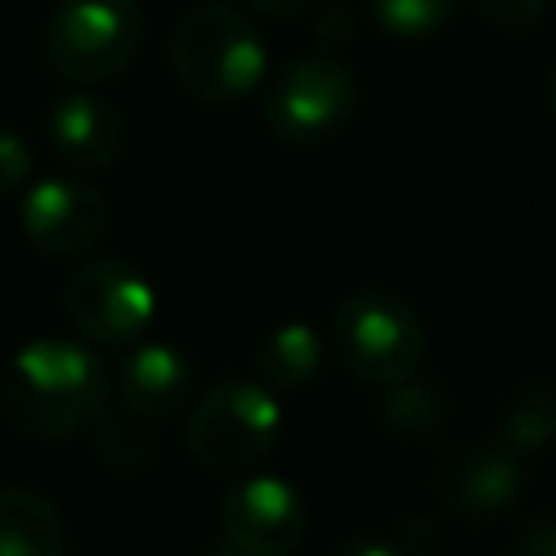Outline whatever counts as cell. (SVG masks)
Masks as SVG:
<instances>
[{
	"label": "cell",
	"instance_id": "cell-1",
	"mask_svg": "<svg viewBox=\"0 0 556 556\" xmlns=\"http://www.w3.org/2000/svg\"><path fill=\"white\" fill-rule=\"evenodd\" d=\"M0 404L17 434L61 443L109 413L104 361L78 339H30L22 343L0 378Z\"/></svg>",
	"mask_w": 556,
	"mask_h": 556
},
{
	"label": "cell",
	"instance_id": "cell-2",
	"mask_svg": "<svg viewBox=\"0 0 556 556\" xmlns=\"http://www.w3.org/2000/svg\"><path fill=\"white\" fill-rule=\"evenodd\" d=\"M169 70L191 100L222 109L261 87L269 52L243 9L204 0L178 17L169 35Z\"/></svg>",
	"mask_w": 556,
	"mask_h": 556
},
{
	"label": "cell",
	"instance_id": "cell-3",
	"mask_svg": "<svg viewBox=\"0 0 556 556\" xmlns=\"http://www.w3.org/2000/svg\"><path fill=\"white\" fill-rule=\"evenodd\" d=\"M282 430V408L265 382L248 378H222L208 387L187 426H182V447L204 473H248L256 469Z\"/></svg>",
	"mask_w": 556,
	"mask_h": 556
},
{
	"label": "cell",
	"instance_id": "cell-4",
	"mask_svg": "<svg viewBox=\"0 0 556 556\" xmlns=\"http://www.w3.org/2000/svg\"><path fill=\"white\" fill-rule=\"evenodd\" d=\"M143 43L139 0H56L43 26V61L74 87H100L130 70Z\"/></svg>",
	"mask_w": 556,
	"mask_h": 556
},
{
	"label": "cell",
	"instance_id": "cell-5",
	"mask_svg": "<svg viewBox=\"0 0 556 556\" xmlns=\"http://www.w3.org/2000/svg\"><path fill=\"white\" fill-rule=\"evenodd\" d=\"M334 352L352 378L387 391L421 369L426 326L395 291L365 287L334 308Z\"/></svg>",
	"mask_w": 556,
	"mask_h": 556
},
{
	"label": "cell",
	"instance_id": "cell-6",
	"mask_svg": "<svg viewBox=\"0 0 556 556\" xmlns=\"http://www.w3.org/2000/svg\"><path fill=\"white\" fill-rule=\"evenodd\" d=\"M361 83L334 52H308L278 70L265 91L261 117L269 135L287 148H317L330 143L356 117Z\"/></svg>",
	"mask_w": 556,
	"mask_h": 556
},
{
	"label": "cell",
	"instance_id": "cell-7",
	"mask_svg": "<svg viewBox=\"0 0 556 556\" xmlns=\"http://www.w3.org/2000/svg\"><path fill=\"white\" fill-rule=\"evenodd\" d=\"M61 308L83 343L135 348L139 334L152 326L156 291L139 265L122 256H91L70 274L61 291Z\"/></svg>",
	"mask_w": 556,
	"mask_h": 556
},
{
	"label": "cell",
	"instance_id": "cell-8",
	"mask_svg": "<svg viewBox=\"0 0 556 556\" xmlns=\"http://www.w3.org/2000/svg\"><path fill=\"white\" fill-rule=\"evenodd\" d=\"M308 534L304 495L274 473H243L222 495V539L248 556H295Z\"/></svg>",
	"mask_w": 556,
	"mask_h": 556
},
{
	"label": "cell",
	"instance_id": "cell-9",
	"mask_svg": "<svg viewBox=\"0 0 556 556\" xmlns=\"http://www.w3.org/2000/svg\"><path fill=\"white\" fill-rule=\"evenodd\" d=\"M22 230L43 256H87L109 235V200L87 178H43L22 200Z\"/></svg>",
	"mask_w": 556,
	"mask_h": 556
},
{
	"label": "cell",
	"instance_id": "cell-10",
	"mask_svg": "<svg viewBox=\"0 0 556 556\" xmlns=\"http://www.w3.org/2000/svg\"><path fill=\"white\" fill-rule=\"evenodd\" d=\"M526 460H517L500 443H469L456 447L439 469V500L456 517H500L526 491Z\"/></svg>",
	"mask_w": 556,
	"mask_h": 556
},
{
	"label": "cell",
	"instance_id": "cell-11",
	"mask_svg": "<svg viewBox=\"0 0 556 556\" xmlns=\"http://www.w3.org/2000/svg\"><path fill=\"white\" fill-rule=\"evenodd\" d=\"M48 143L70 174H104L126 148V117L96 91H70L48 113Z\"/></svg>",
	"mask_w": 556,
	"mask_h": 556
},
{
	"label": "cell",
	"instance_id": "cell-12",
	"mask_svg": "<svg viewBox=\"0 0 556 556\" xmlns=\"http://www.w3.org/2000/svg\"><path fill=\"white\" fill-rule=\"evenodd\" d=\"M117 404L139 421H169L195 395V369L174 343H135L117 365Z\"/></svg>",
	"mask_w": 556,
	"mask_h": 556
},
{
	"label": "cell",
	"instance_id": "cell-13",
	"mask_svg": "<svg viewBox=\"0 0 556 556\" xmlns=\"http://www.w3.org/2000/svg\"><path fill=\"white\" fill-rule=\"evenodd\" d=\"M0 556H65V521L48 495L0 486Z\"/></svg>",
	"mask_w": 556,
	"mask_h": 556
},
{
	"label": "cell",
	"instance_id": "cell-14",
	"mask_svg": "<svg viewBox=\"0 0 556 556\" xmlns=\"http://www.w3.org/2000/svg\"><path fill=\"white\" fill-rule=\"evenodd\" d=\"M321 339L304 321H282L256 343V378L269 391H304L321 374Z\"/></svg>",
	"mask_w": 556,
	"mask_h": 556
},
{
	"label": "cell",
	"instance_id": "cell-15",
	"mask_svg": "<svg viewBox=\"0 0 556 556\" xmlns=\"http://www.w3.org/2000/svg\"><path fill=\"white\" fill-rule=\"evenodd\" d=\"M500 447H508L517 460L543 456L556 443V391L547 382H530L513 395V404L500 417Z\"/></svg>",
	"mask_w": 556,
	"mask_h": 556
},
{
	"label": "cell",
	"instance_id": "cell-16",
	"mask_svg": "<svg viewBox=\"0 0 556 556\" xmlns=\"http://www.w3.org/2000/svg\"><path fill=\"white\" fill-rule=\"evenodd\" d=\"M378 417L387 430H395L400 439H421V434H434L447 417V391L434 382V378H404L395 387L382 391V404H378Z\"/></svg>",
	"mask_w": 556,
	"mask_h": 556
},
{
	"label": "cell",
	"instance_id": "cell-17",
	"mask_svg": "<svg viewBox=\"0 0 556 556\" xmlns=\"http://www.w3.org/2000/svg\"><path fill=\"white\" fill-rule=\"evenodd\" d=\"M96 452L104 465L122 469V473H135L143 469L152 456H156V434H152V421H139L130 417L126 408L122 413H104L96 421Z\"/></svg>",
	"mask_w": 556,
	"mask_h": 556
},
{
	"label": "cell",
	"instance_id": "cell-18",
	"mask_svg": "<svg viewBox=\"0 0 556 556\" xmlns=\"http://www.w3.org/2000/svg\"><path fill=\"white\" fill-rule=\"evenodd\" d=\"M369 13L391 39H430L452 22L456 0H369Z\"/></svg>",
	"mask_w": 556,
	"mask_h": 556
},
{
	"label": "cell",
	"instance_id": "cell-19",
	"mask_svg": "<svg viewBox=\"0 0 556 556\" xmlns=\"http://www.w3.org/2000/svg\"><path fill=\"white\" fill-rule=\"evenodd\" d=\"M334 556H434V526L426 517H408L395 534H356L339 543Z\"/></svg>",
	"mask_w": 556,
	"mask_h": 556
},
{
	"label": "cell",
	"instance_id": "cell-20",
	"mask_svg": "<svg viewBox=\"0 0 556 556\" xmlns=\"http://www.w3.org/2000/svg\"><path fill=\"white\" fill-rule=\"evenodd\" d=\"M30 174H35L30 148L22 143V135H13V130L0 126V200H9L17 187H26Z\"/></svg>",
	"mask_w": 556,
	"mask_h": 556
},
{
	"label": "cell",
	"instance_id": "cell-21",
	"mask_svg": "<svg viewBox=\"0 0 556 556\" xmlns=\"http://www.w3.org/2000/svg\"><path fill=\"white\" fill-rule=\"evenodd\" d=\"M473 9L500 30H526L543 17L547 0H473Z\"/></svg>",
	"mask_w": 556,
	"mask_h": 556
},
{
	"label": "cell",
	"instance_id": "cell-22",
	"mask_svg": "<svg viewBox=\"0 0 556 556\" xmlns=\"http://www.w3.org/2000/svg\"><path fill=\"white\" fill-rule=\"evenodd\" d=\"M517 556H556V517H530L521 526Z\"/></svg>",
	"mask_w": 556,
	"mask_h": 556
},
{
	"label": "cell",
	"instance_id": "cell-23",
	"mask_svg": "<svg viewBox=\"0 0 556 556\" xmlns=\"http://www.w3.org/2000/svg\"><path fill=\"white\" fill-rule=\"evenodd\" d=\"M352 30H356V22H352V13H348L343 4H326V9L317 13V35H321V43H326V48L348 43V39H352Z\"/></svg>",
	"mask_w": 556,
	"mask_h": 556
},
{
	"label": "cell",
	"instance_id": "cell-24",
	"mask_svg": "<svg viewBox=\"0 0 556 556\" xmlns=\"http://www.w3.org/2000/svg\"><path fill=\"white\" fill-rule=\"evenodd\" d=\"M256 17H269V22H287V17H300L313 0H243Z\"/></svg>",
	"mask_w": 556,
	"mask_h": 556
},
{
	"label": "cell",
	"instance_id": "cell-25",
	"mask_svg": "<svg viewBox=\"0 0 556 556\" xmlns=\"http://www.w3.org/2000/svg\"><path fill=\"white\" fill-rule=\"evenodd\" d=\"M204 556H248V552H243V547H235L230 539H213V543L204 547Z\"/></svg>",
	"mask_w": 556,
	"mask_h": 556
},
{
	"label": "cell",
	"instance_id": "cell-26",
	"mask_svg": "<svg viewBox=\"0 0 556 556\" xmlns=\"http://www.w3.org/2000/svg\"><path fill=\"white\" fill-rule=\"evenodd\" d=\"M547 109L556 117V61H552V74H547Z\"/></svg>",
	"mask_w": 556,
	"mask_h": 556
}]
</instances>
